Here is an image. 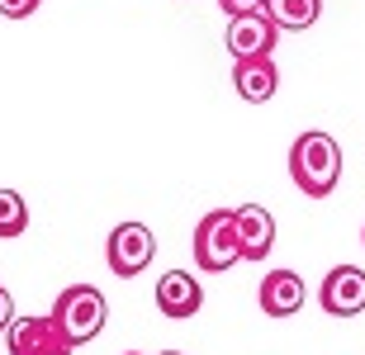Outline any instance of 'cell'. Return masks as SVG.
I'll return each instance as SVG.
<instances>
[{
    "mask_svg": "<svg viewBox=\"0 0 365 355\" xmlns=\"http://www.w3.org/2000/svg\"><path fill=\"white\" fill-rule=\"evenodd\" d=\"M289 176H294V185L309 199H327V194L337 190L341 180V147L332 133H318V128H309V133L294 137V147H289Z\"/></svg>",
    "mask_w": 365,
    "mask_h": 355,
    "instance_id": "6da1fadb",
    "label": "cell"
},
{
    "mask_svg": "<svg viewBox=\"0 0 365 355\" xmlns=\"http://www.w3.org/2000/svg\"><path fill=\"white\" fill-rule=\"evenodd\" d=\"M53 317H57V327L71 337V346H86V341H95V337L105 332L109 303H105V294H100L95 285H67L62 294H57V303H53Z\"/></svg>",
    "mask_w": 365,
    "mask_h": 355,
    "instance_id": "7a4b0ae2",
    "label": "cell"
},
{
    "mask_svg": "<svg viewBox=\"0 0 365 355\" xmlns=\"http://www.w3.org/2000/svg\"><path fill=\"white\" fill-rule=\"evenodd\" d=\"M237 260H242V246H237V228H232V208H209L195 223V265L204 275H223Z\"/></svg>",
    "mask_w": 365,
    "mask_h": 355,
    "instance_id": "3957f363",
    "label": "cell"
},
{
    "mask_svg": "<svg viewBox=\"0 0 365 355\" xmlns=\"http://www.w3.org/2000/svg\"><path fill=\"white\" fill-rule=\"evenodd\" d=\"M152 256H157V237H152L148 223H119L114 233H109L105 242V260L109 270L119 275V280H133V275H143L152 265Z\"/></svg>",
    "mask_w": 365,
    "mask_h": 355,
    "instance_id": "277c9868",
    "label": "cell"
},
{
    "mask_svg": "<svg viewBox=\"0 0 365 355\" xmlns=\"http://www.w3.org/2000/svg\"><path fill=\"white\" fill-rule=\"evenodd\" d=\"M71 337L57 327L53 313H34V317H14L5 332V355H71Z\"/></svg>",
    "mask_w": 365,
    "mask_h": 355,
    "instance_id": "5b68a950",
    "label": "cell"
},
{
    "mask_svg": "<svg viewBox=\"0 0 365 355\" xmlns=\"http://www.w3.org/2000/svg\"><path fill=\"white\" fill-rule=\"evenodd\" d=\"M318 303L327 317H356L365 313V270L361 265H332L318 285Z\"/></svg>",
    "mask_w": 365,
    "mask_h": 355,
    "instance_id": "8992f818",
    "label": "cell"
},
{
    "mask_svg": "<svg viewBox=\"0 0 365 355\" xmlns=\"http://www.w3.org/2000/svg\"><path fill=\"white\" fill-rule=\"evenodd\" d=\"M275 38H280V28H275V19L266 10L228 19V33H223V43H228L232 57H271Z\"/></svg>",
    "mask_w": 365,
    "mask_h": 355,
    "instance_id": "52a82bcc",
    "label": "cell"
},
{
    "mask_svg": "<svg viewBox=\"0 0 365 355\" xmlns=\"http://www.w3.org/2000/svg\"><path fill=\"white\" fill-rule=\"evenodd\" d=\"M157 308L171 322H185V317H195L204 308V285L190 270H166L157 280Z\"/></svg>",
    "mask_w": 365,
    "mask_h": 355,
    "instance_id": "ba28073f",
    "label": "cell"
},
{
    "mask_svg": "<svg viewBox=\"0 0 365 355\" xmlns=\"http://www.w3.org/2000/svg\"><path fill=\"white\" fill-rule=\"evenodd\" d=\"M232 228H237L242 260H266L275 251V218H271V208H261V204L232 208Z\"/></svg>",
    "mask_w": 365,
    "mask_h": 355,
    "instance_id": "9c48e42d",
    "label": "cell"
},
{
    "mask_svg": "<svg viewBox=\"0 0 365 355\" xmlns=\"http://www.w3.org/2000/svg\"><path fill=\"white\" fill-rule=\"evenodd\" d=\"M232 85L247 105H266L280 90V71L271 57H232Z\"/></svg>",
    "mask_w": 365,
    "mask_h": 355,
    "instance_id": "30bf717a",
    "label": "cell"
},
{
    "mask_svg": "<svg viewBox=\"0 0 365 355\" xmlns=\"http://www.w3.org/2000/svg\"><path fill=\"white\" fill-rule=\"evenodd\" d=\"M257 303L266 317H294L304 308V280L294 270H266V280L257 289Z\"/></svg>",
    "mask_w": 365,
    "mask_h": 355,
    "instance_id": "8fae6325",
    "label": "cell"
},
{
    "mask_svg": "<svg viewBox=\"0 0 365 355\" xmlns=\"http://www.w3.org/2000/svg\"><path fill=\"white\" fill-rule=\"evenodd\" d=\"M266 14L275 19V28H289V33H304V28L318 24L323 14V0H266Z\"/></svg>",
    "mask_w": 365,
    "mask_h": 355,
    "instance_id": "7c38bea8",
    "label": "cell"
},
{
    "mask_svg": "<svg viewBox=\"0 0 365 355\" xmlns=\"http://www.w3.org/2000/svg\"><path fill=\"white\" fill-rule=\"evenodd\" d=\"M29 228V204L19 190H0V242H10V237H24Z\"/></svg>",
    "mask_w": 365,
    "mask_h": 355,
    "instance_id": "4fadbf2b",
    "label": "cell"
},
{
    "mask_svg": "<svg viewBox=\"0 0 365 355\" xmlns=\"http://www.w3.org/2000/svg\"><path fill=\"white\" fill-rule=\"evenodd\" d=\"M38 5L43 0H0V14H5V19H29Z\"/></svg>",
    "mask_w": 365,
    "mask_h": 355,
    "instance_id": "5bb4252c",
    "label": "cell"
},
{
    "mask_svg": "<svg viewBox=\"0 0 365 355\" xmlns=\"http://www.w3.org/2000/svg\"><path fill=\"white\" fill-rule=\"evenodd\" d=\"M223 5V14L228 19H237V14H257V10H266V0H218Z\"/></svg>",
    "mask_w": 365,
    "mask_h": 355,
    "instance_id": "9a60e30c",
    "label": "cell"
},
{
    "mask_svg": "<svg viewBox=\"0 0 365 355\" xmlns=\"http://www.w3.org/2000/svg\"><path fill=\"white\" fill-rule=\"evenodd\" d=\"M10 322H14V299H10V289L0 285V332H10Z\"/></svg>",
    "mask_w": 365,
    "mask_h": 355,
    "instance_id": "2e32d148",
    "label": "cell"
},
{
    "mask_svg": "<svg viewBox=\"0 0 365 355\" xmlns=\"http://www.w3.org/2000/svg\"><path fill=\"white\" fill-rule=\"evenodd\" d=\"M162 355H185V351H162Z\"/></svg>",
    "mask_w": 365,
    "mask_h": 355,
    "instance_id": "e0dca14e",
    "label": "cell"
},
{
    "mask_svg": "<svg viewBox=\"0 0 365 355\" xmlns=\"http://www.w3.org/2000/svg\"><path fill=\"white\" fill-rule=\"evenodd\" d=\"M361 246H365V228H361Z\"/></svg>",
    "mask_w": 365,
    "mask_h": 355,
    "instance_id": "ac0fdd59",
    "label": "cell"
},
{
    "mask_svg": "<svg viewBox=\"0 0 365 355\" xmlns=\"http://www.w3.org/2000/svg\"><path fill=\"white\" fill-rule=\"evenodd\" d=\"M128 355H138V351H128Z\"/></svg>",
    "mask_w": 365,
    "mask_h": 355,
    "instance_id": "d6986e66",
    "label": "cell"
}]
</instances>
